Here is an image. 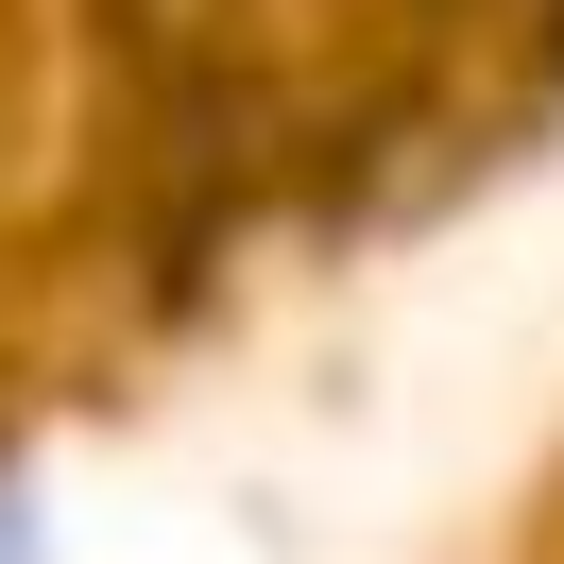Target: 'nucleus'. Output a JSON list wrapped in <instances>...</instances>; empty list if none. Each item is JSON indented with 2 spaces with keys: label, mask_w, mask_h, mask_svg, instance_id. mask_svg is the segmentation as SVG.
Segmentation results:
<instances>
[{
  "label": "nucleus",
  "mask_w": 564,
  "mask_h": 564,
  "mask_svg": "<svg viewBox=\"0 0 564 564\" xmlns=\"http://www.w3.org/2000/svg\"><path fill=\"white\" fill-rule=\"evenodd\" d=\"M0 564H35V547H18V513H0Z\"/></svg>",
  "instance_id": "nucleus-1"
}]
</instances>
